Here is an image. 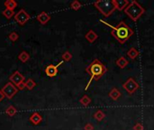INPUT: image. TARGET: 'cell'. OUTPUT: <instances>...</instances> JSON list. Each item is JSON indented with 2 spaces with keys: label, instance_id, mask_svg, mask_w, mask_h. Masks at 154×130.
Instances as JSON below:
<instances>
[{
  "label": "cell",
  "instance_id": "cell-3",
  "mask_svg": "<svg viewBox=\"0 0 154 130\" xmlns=\"http://www.w3.org/2000/svg\"><path fill=\"white\" fill-rule=\"evenodd\" d=\"M124 13L133 21L136 22L145 13V9L137 1L134 0L126 7V8L124 9Z\"/></svg>",
  "mask_w": 154,
  "mask_h": 130
},
{
  "label": "cell",
  "instance_id": "cell-18",
  "mask_svg": "<svg viewBox=\"0 0 154 130\" xmlns=\"http://www.w3.org/2000/svg\"><path fill=\"white\" fill-rule=\"evenodd\" d=\"M5 7H7V9H10V10H13L17 7V3L15 1H14V0H7V1H6L4 3Z\"/></svg>",
  "mask_w": 154,
  "mask_h": 130
},
{
  "label": "cell",
  "instance_id": "cell-7",
  "mask_svg": "<svg viewBox=\"0 0 154 130\" xmlns=\"http://www.w3.org/2000/svg\"><path fill=\"white\" fill-rule=\"evenodd\" d=\"M15 20L17 22V24H20V25H24L25 24H26L28 21H29V19L31 18V16H30V15L25 11L24 9H21V10H19L15 15Z\"/></svg>",
  "mask_w": 154,
  "mask_h": 130
},
{
  "label": "cell",
  "instance_id": "cell-11",
  "mask_svg": "<svg viewBox=\"0 0 154 130\" xmlns=\"http://www.w3.org/2000/svg\"><path fill=\"white\" fill-rule=\"evenodd\" d=\"M29 120H30V122L32 123V124H34V125H39L41 122H42V116L39 113V112H34V113H33L31 116H30V118H29Z\"/></svg>",
  "mask_w": 154,
  "mask_h": 130
},
{
  "label": "cell",
  "instance_id": "cell-24",
  "mask_svg": "<svg viewBox=\"0 0 154 130\" xmlns=\"http://www.w3.org/2000/svg\"><path fill=\"white\" fill-rule=\"evenodd\" d=\"M81 7H82L81 3H80V1H77V0H75V1H73V2L70 4L71 9H73V10H75V11L80 10V9L81 8Z\"/></svg>",
  "mask_w": 154,
  "mask_h": 130
},
{
  "label": "cell",
  "instance_id": "cell-1",
  "mask_svg": "<svg viewBox=\"0 0 154 130\" xmlns=\"http://www.w3.org/2000/svg\"><path fill=\"white\" fill-rule=\"evenodd\" d=\"M107 71V67L104 64H103L98 59H95L86 68V72L89 75L90 79H89V81H88V82L85 90H88V88H89V86H90V84H91V82L93 81H98L101 77H103V76L106 74Z\"/></svg>",
  "mask_w": 154,
  "mask_h": 130
},
{
  "label": "cell",
  "instance_id": "cell-26",
  "mask_svg": "<svg viewBox=\"0 0 154 130\" xmlns=\"http://www.w3.org/2000/svg\"><path fill=\"white\" fill-rule=\"evenodd\" d=\"M18 38H19V35H18V34L15 33V32H12L11 34L8 35V39H9L10 41H12V42L17 41Z\"/></svg>",
  "mask_w": 154,
  "mask_h": 130
},
{
  "label": "cell",
  "instance_id": "cell-29",
  "mask_svg": "<svg viewBox=\"0 0 154 130\" xmlns=\"http://www.w3.org/2000/svg\"><path fill=\"white\" fill-rule=\"evenodd\" d=\"M16 88L18 89V90H23L24 89H26V87H25V82H23L19 83L18 85H16Z\"/></svg>",
  "mask_w": 154,
  "mask_h": 130
},
{
  "label": "cell",
  "instance_id": "cell-2",
  "mask_svg": "<svg viewBox=\"0 0 154 130\" xmlns=\"http://www.w3.org/2000/svg\"><path fill=\"white\" fill-rule=\"evenodd\" d=\"M108 26L111 27L112 31H111V34L112 35L121 43V44H123L128 39H130L131 36H133L134 35V31L132 28H130L128 25L123 22H120V24L116 26H113L111 24H107Z\"/></svg>",
  "mask_w": 154,
  "mask_h": 130
},
{
  "label": "cell",
  "instance_id": "cell-13",
  "mask_svg": "<svg viewBox=\"0 0 154 130\" xmlns=\"http://www.w3.org/2000/svg\"><path fill=\"white\" fill-rule=\"evenodd\" d=\"M85 38L87 39V41H88V43H94V42L98 38V35H97L96 33H95V31H93V30H89V31L86 34Z\"/></svg>",
  "mask_w": 154,
  "mask_h": 130
},
{
  "label": "cell",
  "instance_id": "cell-19",
  "mask_svg": "<svg viewBox=\"0 0 154 130\" xmlns=\"http://www.w3.org/2000/svg\"><path fill=\"white\" fill-rule=\"evenodd\" d=\"M80 102L82 106L84 107H88L89 104L91 103V98L88 96V95H84L80 99Z\"/></svg>",
  "mask_w": 154,
  "mask_h": 130
},
{
  "label": "cell",
  "instance_id": "cell-25",
  "mask_svg": "<svg viewBox=\"0 0 154 130\" xmlns=\"http://www.w3.org/2000/svg\"><path fill=\"white\" fill-rule=\"evenodd\" d=\"M61 58H62L63 62H69L72 59V54L69 53V51H66L65 53L61 55Z\"/></svg>",
  "mask_w": 154,
  "mask_h": 130
},
{
  "label": "cell",
  "instance_id": "cell-21",
  "mask_svg": "<svg viewBox=\"0 0 154 130\" xmlns=\"http://www.w3.org/2000/svg\"><path fill=\"white\" fill-rule=\"evenodd\" d=\"M106 118V114L103 112L102 110H97L95 114H94V118L97 121H102Z\"/></svg>",
  "mask_w": 154,
  "mask_h": 130
},
{
  "label": "cell",
  "instance_id": "cell-10",
  "mask_svg": "<svg viewBox=\"0 0 154 130\" xmlns=\"http://www.w3.org/2000/svg\"><path fill=\"white\" fill-rule=\"evenodd\" d=\"M37 20H38V22L40 23V24H46L48 22H50V15L47 13V12H42V13H40L38 15H37Z\"/></svg>",
  "mask_w": 154,
  "mask_h": 130
},
{
  "label": "cell",
  "instance_id": "cell-16",
  "mask_svg": "<svg viewBox=\"0 0 154 130\" xmlns=\"http://www.w3.org/2000/svg\"><path fill=\"white\" fill-rule=\"evenodd\" d=\"M128 63H129V62L127 61V59L125 58V57H123V56H122V57H120L118 60H116V62H115V64L120 68V69H124L127 65H128Z\"/></svg>",
  "mask_w": 154,
  "mask_h": 130
},
{
  "label": "cell",
  "instance_id": "cell-14",
  "mask_svg": "<svg viewBox=\"0 0 154 130\" xmlns=\"http://www.w3.org/2000/svg\"><path fill=\"white\" fill-rule=\"evenodd\" d=\"M108 96H109L113 100L115 101V100H118V98L122 96V94H121V92H120V90H119L118 89L113 88V89L111 90V91L109 92Z\"/></svg>",
  "mask_w": 154,
  "mask_h": 130
},
{
  "label": "cell",
  "instance_id": "cell-22",
  "mask_svg": "<svg viewBox=\"0 0 154 130\" xmlns=\"http://www.w3.org/2000/svg\"><path fill=\"white\" fill-rule=\"evenodd\" d=\"M35 86H36V83L33 79H29L25 82V87H26V89L28 90H32Z\"/></svg>",
  "mask_w": 154,
  "mask_h": 130
},
{
  "label": "cell",
  "instance_id": "cell-12",
  "mask_svg": "<svg viewBox=\"0 0 154 130\" xmlns=\"http://www.w3.org/2000/svg\"><path fill=\"white\" fill-rule=\"evenodd\" d=\"M116 10L118 11H124V9L126 8V7L129 5V2L127 0H114Z\"/></svg>",
  "mask_w": 154,
  "mask_h": 130
},
{
  "label": "cell",
  "instance_id": "cell-15",
  "mask_svg": "<svg viewBox=\"0 0 154 130\" xmlns=\"http://www.w3.org/2000/svg\"><path fill=\"white\" fill-rule=\"evenodd\" d=\"M127 56L129 57L131 60H134L139 56V51L136 48L133 47L127 51Z\"/></svg>",
  "mask_w": 154,
  "mask_h": 130
},
{
  "label": "cell",
  "instance_id": "cell-8",
  "mask_svg": "<svg viewBox=\"0 0 154 130\" xmlns=\"http://www.w3.org/2000/svg\"><path fill=\"white\" fill-rule=\"evenodd\" d=\"M63 63V61L60 62L57 65H53V64H50L45 68V73L48 77L50 78H53L57 75L58 73V68Z\"/></svg>",
  "mask_w": 154,
  "mask_h": 130
},
{
  "label": "cell",
  "instance_id": "cell-5",
  "mask_svg": "<svg viewBox=\"0 0 154 130\" xmlns=\"http://www.w3.org/2000/svg\"><path fill=\"white\" fill-rule=\"evenodd\" d=\"M2 92L4 93V95H5V97H7V98H9V99H11V98H13L15 96V94H17V92H18V89L16 88V86L15 85H14L12 82H7L3 88H2Z\"/></svg>",
  "mask_w": 154,
  "mask_h": 130
},
{
  "label": "cell",
  "instance_id": "cell-9",
  "mask_svg": "<svg viewBox=\"0 0 154 130\" xmlns=\"http://www.w3.org/2000/svg\"><path fill=\"white\" fill-rule=\"evenodd\" d=\"M9 80H10V82H12L14 85H18L19 83L21 82H23L24 81V76L23 74H21L20 71H15L10 77H9Z\"/></svg>",
  "mask_w": 154,
  "mask_h": 130
},
{
  "label": "cell",
  "instance_id": "cell-17",
  "mask_svg": "<svg viewBox=\"0 0 154 130\" xmlns=\"http://www.w3.org/2000/svg\"><path fill=\"white\" fill-rule=\"evenodd\" d=\"M29 59H30V55L25 51H23L22 53L18 55V60L21 61L22 62H26L29 61Z\"/></svg>",
  "mask_w": 154,
  "mask_h": 130
},
{
  "label": "cell",
  "instance_id": "cell-23",
  "mask_svg": "<svg viewBox=\"0 0 154 130\" xmlns=\"http://www.w3.org/2000/svg\"><path fill=\"white\" fill-rule=\"evenodd\" d=\"M2 15L7 18V19H11L13 16H15L14 15H15V12L13 11V10H10V9H5L3 12H2Z\"/></svg>",
  "mask_w": 154,
  "mask_h": 130
},
{
  "label": "cell",
  "instance_id": "cell-4",
  "mask_svg": "<svg viewBox=\"0 0 154 130\" xmlns=\"http://www.w3.org/2000/svg\"><path fill=\"white\" fill-rule=\"evenodd\" d=\"M94 7L106 17H108L116 10L114 0H100L94 3Z\"/></svg>",
  "mask_w": 154,
  "mask_h": 130
},
{
  "label": "cell",
  "instance_id": "cell-30",
  "mask_svg": "<svg viewBox=\"0 0 154 130\" xmlns=\"http://www.w3.org/2000/svg\"><path fill=\"white\" fill-rule=\"evenodd\" d=\"M4 98H5V95H4V93L2 92V90H0V102H1V101L4 99Z\"/></svg>",
  "mask_w": 154,
  "mask_h": 130
},
{
  "label": "cell",
  "instance_id": "cell-28",
  "mask_svg": "<svg viewBox=\"0 0 154 130\" xmlns=\"http://www.w3.org/2000/svg\"><path fill=\"white\" fill-rule=\"evenodd\" d=\"M83 128H84V130H94V126L91 123H87Z\"/></svg>",
  "mask_w": 154,
  "mask_h": 130
},
{
  "label": "cell",
  "instance_id": "cell-6",
  "mask_svg": "<svg viewBox=\"0 0 154 130\" xmlns=\"http://www.w3.org/2000/svg\"><path fill=\"white\" fill-rule=\"evenodd\" d=\"M123 89L128 92V94H134L138 89H139V84L136 82V81L133 78H129L123 84Z\"/></svg>",
  "mask_w": 154,
  "mask_h": 130
},
{
  "label": "cell",
  "instance_id": "cell-20",
  "mask_svg": "<svg viewBox=\"0 0 154 130\" xmlns=\"http://www.w3.org/2000/svg\"><path fill=\"white\" fill-rule=\"evenodd\" d=\"M16 113H17V109L12 105L8 106L7 109H6V114L9 117H14V116L16 115Z\"/></svg>",
  "mask_w": 154,
  "mask_h": 130
},
{
  "label": "cell",
  "instance_id": "cell-27",
  "mask_svg": "<svg viewBox=\"0 0 154 130\" xmlns=\"http://www.w3.org/2000/svg\"><path fill=\"white\" fill-rule=\"evenodd\" d=\"M133 128H134V130H143V126L141 123H136Z\"/></svg>",
  "mask_w": 154,
  "mask_h": 130
}]
</instances>
